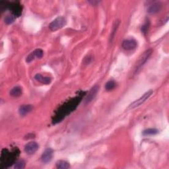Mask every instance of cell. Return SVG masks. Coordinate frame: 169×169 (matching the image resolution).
I'll return each mask as SVG.
<instances>
[{"mask_svg":"<svg viewBox=\"0 0 169 169\" xmlns=\"http://www.w3.org/2000/svg\"><path fill=\"white\" fill-rule=\"evenodd\" d=\"M82 96H77L75 97V99L69 101L66 105H63L61 108V111L58 112V115H56L54 121L56 122H59L61 121L66 115H68L70 112H72V111L75 110V108L77 107L78 103L80 102V100L81 99Z\"/></svg>","mask_w":169,"mask_h":169,"instance_id":"cell-1","label":"cell"},{"mask_svg":"<svg viewBox=\"0 0 169 169\" xmlns=\"http://www.w3.org/2000/svg\"><path fill=\"white\" fill-rule=\"evenodd\" d=\"M17 151H18L17 149H16V150L13 153L9 152L6 149H3L2 151L1 157H0V163H1L2 168L9 167L15 163V159L19 153H17Z\"/></svg>","mask_w":169,"mask_h":169,"instance_id":"cell-2","label":"cell"},{"mask_svg":"<svg viewBox=\"0 0 169 169\" xmlns=\"http://www.w3.org/2000/svg\"><path fill=\"white\" fill-rule=\"evenodd\" d=\"M66 24V20L63 17H59L54 19L49 24V28L52 31H56L59 29L63 28Z\"/></svg>","mask_w":169,"mask_h":169,"instance_id":"cell-3","label":"cell"},{"mask_svg":"<svg viewBox=\"0 0 169 169\" xmlns=\"http://www.w3.org/2000/svg\"><path fill=\"white\" fill-rule=\"evenodd\" d=\"M152 94H153V91H152V90H149V91L146 92L143 95V96H141L139 99L135 100L133 103H132V104H131L129 106L128 108L129 109H133V108H137V107H139V106H140L141 104H142L143 103H145V101L147 100V99H149V97L151 96Z\"/></svg>","mask_w":169,"mask_h":169,"instance_id":"cell-4","label":"cell"},{"mask_svg":"<svg viewBox=\"0 0 169 169\" xmlns=\"http://www.w3.org/2000/svg\"><path fill=\"white\" fill-rule=\"evenodd\" d=\"M152 52H153V50H152L151 49H149L141 55V56L140 57V58H139V60H138V62L137 63V66L136 68V73L138 72V71L139 69H141L142 66L145 64L148 59H149V58L150 57Z\"/></svg>","mask_w":169,"mask_h":169,"instance_id":"cell-5","label":"cell"},{"mask_svg":"<svg viewBox=\"0 0 169 169\" xmlns=\"http://www.w3.org/2000/svg\"><path fill=\"white\" fill-rule=\"evenodd\" d=\"M9 9L11 10V14L15 17H19L22 14L23 8L19 2H13L9 3Z\"/></svg>","mask_w":169,"mask_h":169,"instance_id":"cell-6","label":"cell"},{"mask_svg":"<svg viewBox=\"0 0 169 169\" xmlns=\"http://www.w3.org/2000/svg\"><path fill=\"white\" fill-rule=\"evenodd\" d=\"M39 144L35 141H31L28 143L27 144L24 146V151L28 155H32L35 153V152L39 149Z\"/></svg>","mask_w":169,"mask_h":169,"instance_id":"cell-7","label":"cell"},{"mask_svg":"<svg viewBox=\"0 0 169 169\" xmlns=\"http://www.w3.org/2000/svg\"><path fill=\"white\" fill-rule=\"evenodd\" d=\"M137 42L134 39H127L123 41L122 46L126 50H132L137 47Z\"/></svg>","mask_w":169,"mask_h":169,"instance_id":"cell-8","label":"cell"},{"mask_svg":"<svg viewBox=\"0 0 169 169\" xmlns=\"http://www.w3.org/2000/svg\"><path fill=\"white\" fill-rule=\"evenodd\" d=\"M99 91V87L98 86H95L92 87L91 89L90 90L88 94L87 95L85 99V102L84 103L85 104H87L89 103H91V101L94 99L95 97L96 96V95L97 94Z\"/></svg>","mask_w":169,"mask_h":169,"instance_id":"cell-9","label":"cell"},{"mask_svg":"<svg viewBox=\"0 0 169 169\" xmlns=\"http://www.w3.org/2000/svg\"><path fill=\"white\" fill-rule=\"evenodd\" d=\"M53 155H54V151L52 149H50V148L46 149L44 151L43 154H42L41 156L42 162H43L44 163L50 162L53 157Z\"/></svg>","mask_w":169,"mask_h":169,"instance_id":"cell-10","label":"cell"},{"mask_svg":"<svg viewBox=\"0 0 169 169\" xmlns=\"http://www.w3.org/2000/svg\"><path fill=\"white\" fill-rule=\"evenodd\" d=\"M162 9V4L160 2H156L152 4L148 8L147 11L150 14H155L159 13Z\"/></svg>","mask_w":169,"mask_h":169,"instance_id":"cell-11","label":"cell"},{"mask_svg":"<svg viewBox=\"0 0 169 169\" xmlns=\"http://www.w3.org/2000/svg\"><path fill=\"white\" fill-rule=\"evenodd\" d=\"M33 109L32 105H22L19 109V112L21 116H25L31 112Z\"/></svg>","mask_w":169,"mask_h":169,"instance_id":"cell-12","label":"cell"},{"mask_svg":"<svg viewBox=\"0 0 169 169\" xmlns=\"http://www.w3.org/2000/svg\"><path fill=\"white\" fill-rule=\"evenodd\" d=\"M36 81H39L42 84H50L51 82V78L48 77H44L40 74H36L35 77Z\"/></svg>","mask_w":169,"mask_h":169,"instance_id":"cell-13","label":"cell"},{"mask_svg":"<svg viewBox=\"0 0 169 169\" xmlns=\"http://www.w3.org/2000/svg\"><path fill=\"white\" fill-rule=\"evenodd\" d=\"M21 94H22V88L19 86H16L13 87L10 91V95L14 97L20 96Z\"/></svg>","mask_w":169,"mask_h":169,"instance_id":"cell-14","label":"cell"},{"mask_svg":"<svg viewBox=\"0 0 169 169\" xmlns=\"http://www.w3.org/2000/svg\"><path fill=\"white\" fill-rule=\"evenodd\" d=\"M56 167L60 169H67L70 167L69 164L66 160H60L56 163Z\"/></svg>","mask_w":169,"mask_h":169,"instance_id":"cell-15","label":"cell"},{"mask_svg":"<svg viewBox=\"0 0 169 169\" xmlns=\"http://www.w3.org/2000/svg\"><path fill=\"white\" fill-rule=\"evenodd\" d=\"M116 87V83L113 81V80H111V81H108L105 85V88L106 90L109 91H112V89L115 88Z\"/></svg>","mask_w":169,"mask_h":169,"instance_id":"cell-16","label":"cell"},{"mask_svg":"<svg viewBox=\"0 0 169 169\" xmlns=\"http://www.w3.org/2000/svg\"><path fill=\"white\" fill-rule=\"evenodd\" d=\"M158 130L157 129H153V128H150V129H147L145 130V131H143V134L144 136H152V135H155L158 133Z\"/></svg>","mask_w":169,"mask_h":169,"instance_id":"cell-17","label":"cell"},{"mask_svg":"<svg viewBox=\"0 0 169 169\" xmlns=\"http://www.w3.org/2000/svg\"><path fill=\"white\" fill-rule=\"evenodd\" d=\"M15 19V17L12 14L8 15L6 17V18H5V23L7 24H11L14 22Z\"/></svg>","mask_w":169,"mask_h":169,"instance_id":"cell-18","label":"cell"},{"mask_svg":"<svg viewBox=\"0 0 169 169\" xmlns=\"http://www.w3.org/2000/svg\"><path fill=\"white\" fill-rule=\"evenodd\" d=\"M24 167L25 163L23 160H17V161L15 163V168L16 169H23L24 168Z\"/></svg>","mask_w":169,"mask_h":169,"instance_id":"cell-19","label":"cell"},{"mask_svg":"<svg viewBox=\"0 0 169 169\" xmlns=\"http://www.w3.org/2000/svg\"><path fill=\"white\" fill-rule=\"evenodd\" d=\"M34 53L35 54V56L37 58H41L42 56H43V51L41 49H36L34 51Z\"/></svg>","mask_w":169,"mask_h":169,"instance_id":"cell-20","label":"cell"},{"mask_svg":"<svg viewBox=\"0 0 169 169\" xmlns=\"http://www.w3.org/2000/svg\"><path fill=\"white\" fill-rule=\"evenodd\" d=\"M36 58L35 56V53H34V52H32V53H31L30 54L28 55V56L27 57V59H26V62L27 63H30L32 61H33L34 60H35V58Z\"/></svg>","mask_w":169,"mask_h":169,"instance_id":"cell-21","label":"cell"},{"mask_svg":"<svg viewBox=\"0 0 169 169\" xmlns=\"http://www.w3.org/2000/svg\"><path fill=\"white\" fill-rule=\"evenodd\" d=\"M148 28H149V24H148V23H145L144 25H143L142 26V28H141V31H142V32L143 33H146L147 30H148Z\"/></svg>","mask_w":169,"mask_h":169,"instance_id":"cell-22","label":"cell"},{"mask_svg":"<svg viewBox=\"0 0 169 169\" xmlns=\"http://www.w3.org/2000/svg\"><path fill=\"white\" fill-rule=\"evenodd\" d=\"M100 3V2H98V1H90L89 2V3H91V4H92V6H96L97 5V4H98V3Z\"/></svg>","mask_w":169,"mask_h":169,"instance_id":"cell-23","label":"cell"}]
</instances>
